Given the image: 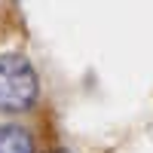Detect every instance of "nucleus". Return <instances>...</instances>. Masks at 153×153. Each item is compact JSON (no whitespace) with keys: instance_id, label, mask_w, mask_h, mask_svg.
Segmentation results:
<instances>
[{"instance_id":"nucleus-2","label":"nucleus","mask_w":153,"mask_h":153,"mask_svg":"<svg viewBox=\"0 0 153 153\" xmlns=\"http://www.w3.org/2000/svg\"><path fill=\"white\" fill-rule=\"evenodd\" d=\"M0 153H34V138L22 126H0Z\"/></svg>"},{"instance_id":"nucleus-1","label":"nucleus","mask_w":153,"mask_h":153,"mask_svg":"<svg viewBox=\"0 0 153 153\" xmlns=\"http://www.w3.org/2000/svg\"><path fill=\"white\" fill-rule=\"evenodd\" d=\"M40 95L34 65L19 52L0 55V113H22Z\"/></svg>"},{"instance_id":"nucleus-3","label":"nucleus","mask_w":153,"mask_h":153,"mask_svg":"<svg viewBox=\"0 0 153 153\" xmlns=\"http://www.w3.org/2000/svg\"><path fill=\"white\" fill-rule=\"evenodd\" d=\"M55 153H68V150H55Z\"/></svg>"}]
</instances>
